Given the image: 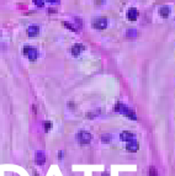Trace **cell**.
I'll return each mask as SVG.
<instances>
[{"label": "cell", "mask_w": 175, "mask_h": 176, "mask_svg": "<svg viewBox=\"0 0 175 176\" xmlns=\"http://www.w3.org/2000/svg\"><path fill=\"white\" fill-rule=\"evenodd\" d=\"M115 111L124 115L126 117H128V118H131V120H133V121H137V115L135 113V111L131 110L130 107L124 106L123 104H117V105H116V106H115Z\"/></svg>", "instance_id": "obj_1"}, {"label": "cell", "mask_w": 175, "mask_h": 176, "mask_svg": "<svg viewBox=\"0 0 175 176\" xmlns=\"http://www.w3.org/2000/svg\"><path fill=\"white\" fill-rule=\"evenodd\" d=\"M91 139H93V137H91V134L89 132H85V131H80L78 134H77V140L79 144H83V145H86V144H90Z\"/></svg>", "instance_id": "obj_2"}, {"label": "cell", "mask_w": 175, "mask_h": 176, "mask_svg": "<svg viewBox=\"0 0 175 176\" xmlns=\"http://www.w3.org/2000/svg\"><path fill=\"white\" fill-rule=\"evenodd\" d=\"M23 54L26 56L29 59L31 62H35L37 58H38V52H37V49L36 48H33V47H30V46H26L23 48Z\"/></svg>", "instance_id": "obj_3"}, {"label": "cell", "mask_w": 175, "mask_h": 176, "mask_svg": "<svg viewBox=\"0 0 175 176\" xmlns=\"http://www.w3.org/2000/svg\"><path fill=\"white\" fill-rule=\"evenodd\" d=\"M93 27L95 30H105L107 27V19L105 18H97L93 21Z\"/></svg>", "instance_id": "obj_4"}, {"label": "cell", "mask_w": 175, "mask_h": 176, "mask_svg": "<svg viewBox=\"0 0 175 176\" xmlns=\"http://www.w3.org/2000/svg\"><path fill=\"white\" fill-rule=\"evenodd\" d=\"M84 49H85L84 45L75 43V45H73V47H72V49H70V52H72V54H73L74 57H78L83 51H84Z\"/></svg>", "instance_id": "obj_5"}, {"label": "cell", "mask_w": 175, "mask_h": 176, "mask_svg": "<svg viewBox=\"0 0 175 176\" xmlns=\"http://www.w3.org/2000/svg\"><path fill=\"white\" fill-rule=\"evenodd\" d=\"M138 148H139V145H138V143H137V140L131 139V140L127 142L126 149L128 150V152H131V153H136L137 150H138Z\"/></svg>", "instance_id": "obj_6"}, {"label": "cell", "mask_w": 175, "mask_h": 176, "mask_svg": "<svg viewBox=\"0 0 175 176\" xmlns=\"http://www.w3.org/2000/svg\"><path fill=\"white\" fill-rule=\"evenodd\" d=\"M35 163L40 166H42L46 163V154L43 152H37L35 154Z\"/></svg>", "instance_id": "obj_7"}, {"label": "cell", "mask_w": 175, "mask_h": 176, "mask_svg": "<svg viewBox=\"0 0 175 176\" xmlns=\"http://www.w3.org/2000/svg\"><path fill=\"white\" fill-rule=\"evenodd\" d=\"M38 33H40V27L37 25H32V26H30L27 28V35L30 37H36V36H38Z\"/></svg>", "instance_id": "obj_8"}, {"label": "cell", "mask_w": 175, "mask_h": 176, "mask_svg": "<svg viewBox=\"0 0 175 176\" xmlns=\"http://www.w3.org/2000/svg\"><path fill=\"white\" fill-rule=\"evenodd\" d=\"M120 138H121L122 140H124V142H128V140H131V139H135V134H133L132 132H130V131H123V132L121 133Z\"/></svg>", "instance_id": "obj_9"}, {"label": "cell", "mask_w": 175, "mask_h": 176, "mask_svg": "<svg viewBox=\"0 0 175 176\" xmlns=\"http://www.w3.org/2000/svg\"><path fill=\"white\" fill-rule=\"evenodd\" d=\"M137 16H138L137 10L135 9V7H131V9L128 10V12H127V19L131 20V21H136L137 20Z\"/></svg>", "instance_id": "obj_10"}, {"label": "cell", "mask_w": 175, "mask_h": 176, "mask_svg": "<svg viewBox=\"0 0 175 176\" xmlns=\"http://www.w3.org/2000/svg\"><path fill=\"white\" fill-rule=\"evenodd\" d=\"M159 14H160L162 18L166 19L169 16V14H170V7L169 6H162L159 9Z\"/></svg>", "instance_id": "obj_11"}, {"label": "cell", "mask_w": 175, "mask_h": 176, "mask_svg": "<svg viewBox=\"0 0 175 176\" xmlns=\"http://www.w3.org/2000/svg\"><path fill=\"white\" fill-rule=\"evenodd\" d=\"M148 176H158V171L154 166H151L148 169Z\"/></svg>", "instance_id": "obj_12"}, {"label": "cell", "mask_w": 175, "mask_h": 176, "mask_svg": "<svg viewBox=\"0 0 175 176\" xmlns=\"http://www.w3.org/2000/svg\"><path fill=\"white\" fill-rule=\"evenodd\" d=\"M101 140H103V143H110V142H111V136L110 134H104Z\"/></svg>", "instance_id": "obj_13"}, {"label": "cell", "mask_w": 175, "mask_h": 176, "mask_svg": "<svg viewBox=\"0 0 175 176\" xmlns=\"http://www.w3.org/2000/svg\"><path fill=\"white\" fill-rule=\"evenodd\" d=\"M43 126H45V131H46V132H49V129L52 128V123L49 122V121H46V122L43 123Z\"/></svg>", "instance_id": "obj_14"}, {"label": "cell", "mask_w": 175, "mask_h": 176, "mask_svg": "<svg viewBox=\"0 0 175 176\" xmlns=\"http://www.w3.org/2000/svg\"><path fill=\"white\" fill-rule=\"evenodd\" d=\"M136 36V30L135 28H130L127 31V37H135Z\"/></svg>", "instance_id": "obj_15"}, {"label": "cell", "mask_w": 175, "mask_h": 176, "mask_svg": "<svg viewBox=\"0 0 175 176\" xmlns=\"http://www.w3.org/2000/svg\"><path fill=\"white\" fill-rule=\"evenodd\" d=\"M33 3H35L37 6H40V7H42L43 5H45V0H33Z\"/></svg>", "instance_id": "obj_16"}, {"label": "cell", "mask_w": 175, "mask_h": 176, "mask_svg": "<svg viewBox=\"0 0 175 176\" xmlns=\"http://www.w3.org/2000/svg\"><path fill=\"white\" fill-rule=\"evenodd\" d=\"M63 25H64V26H65V27H68L69 30H72V31H74V32H77V30H75V28H74V27L72 26V25H70V23H68V22H63Z\"/></svg>", "instance_id": "obj_17"}, {"label": "cell", "mask_w": 175, "mask_h": 176, "mask_svg": "<svg viewBox=\"0 0 175 176\" xmlns=\"http://www.w3.org/2000/svg\"><path fill=\"white\" fill-rule=\"evenodd\" d=\"M95 3H96L97 5H99V4H103V3H104V0H96V1H95Z\"/></svg>", "instance_id": "obj_18"}, {"label": "cell", "mask_w": 175, "mask_h": 176, "mask_svg": "<svg viewBox=\"0 0 175 176\" xmlns=\"http://www.w3.org/2000/svg\"><path fill=\"white\" fill-rule=\"evenodd\" d=\"M103 176H110V174H109V172H104Z\"/></svg>", "instance_id": "obj_19"}, {"label": "cell", "mask_w": 175, "mask_h": 176, "mask_svg": "<svg viewBox=\"0 0 175 176\" xmlns=\"http://www.w3.org/2000/svg\"><path fill=\"white\" fill-rule=\"evenodd\" d=\"M53 1H58V0H53Z\"/></svg>", "instance_id": "obj_20"}, {"label": "cell", "mask_w": 175, "mask_h": 176, "mask_svg": "<svg viewBox=\"0 0 175 176\" xmlns=\"http://www.w3.org/2000/svg\"><path fill=\"white\" fill-rule=\"evenodd\" d=\"M0 36H1V32H0Z\"/></svg>", "instance_id": "obj_21"}]
</instances>
